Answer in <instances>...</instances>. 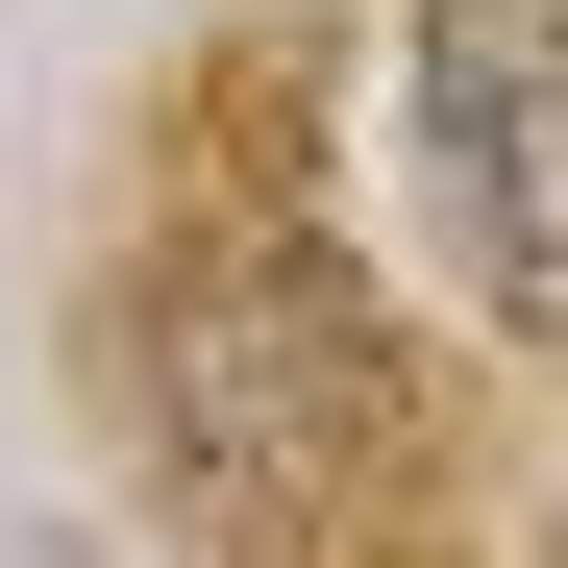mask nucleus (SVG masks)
I'll return each instance as SVG.
<instances>
[{"label": "nucleus", "mask_w": 568, "mask_h": 568, "mask_svg": "<svg viewBox=\"0 0 568 568\" xmlns=\"http://www.w3.org/2000/svg\"><path fill=\"white\" fill-rule=\"evenodd\" d=\"M420 199L469 247V297L568 346V0H420Z\"/></svg>", "instance_id": "nucleus-1"}]
</instances>
